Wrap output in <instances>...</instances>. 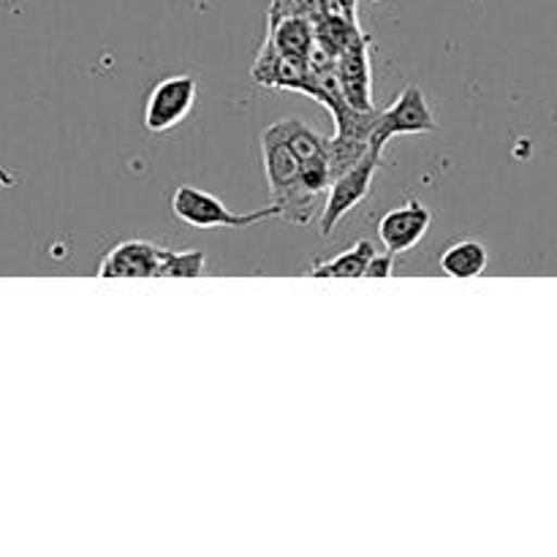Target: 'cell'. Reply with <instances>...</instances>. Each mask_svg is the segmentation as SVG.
<instances>
[{
    "mask_svg": "<svg viewBox=\"0 0 557 557\" xmlns=\"http://www.w3.org/2000/svg\"><path fill=\"white\" fill-rule=\"evenodd\" d=\"M261 158L281 221L308 226L335 177L330 139L302 120H277L261 134Z\"/></svg>",
    "mask_w": 557,
    "mask_h": 557,
    "instance_id": "cell-1",
    "label": "cell"
},
{
    "mask_svg": "<svg viewBox=\"0 0 557 557\" xmlns=\"http://www.w3.org/2000/svg\"><path fill=\"white\" fill-rule=\"evenodd\" d=\"M172 212L183 223L194 228H248L253 223L281 218L275 205L253 212H232L218 196L196 188V185H180L172 194Z\"/></svg>",
    "mask_w": 557,
    "mask_h": 557,
    "instance_id": "cell-2",
    "label": "cell"
},
{
    "mask_svg": "<svg viewBox=\"0 0 557 557\" xmlns=\"http://www.w3.org/2000/svg\"><path fill=\"white\" fill-rule=\"evenodd\" d=\"M381 156L384 152L368 147L362 158H359L354 166H348L346 172L337 174L330 183V190L324 196V207H321V234L332 237L337 223L348 215L357 205H362L364 199L373 190V177L381 166Z\"/></svg>",
    "mask_w": 557,
    "mask_h": 557,
    "instance_id": "cell-3",
    "label": "cell"
},
{
    "mask_svg": "<svg viewBox=\"0 0 557 557\" xmlns=\"http://www.w3.org/2000/svg\"><path fill=\"white\" fill-rule=\"evenodd\" d=\"M435 128H438V123H435V114L424 98L422 87L411 85L397 96L392 107L381 109L379 117H375L373 136H370V147L384 152L386 141L395 139V136L428 134Z\"/></svg>",
    "mask_w": 557,
    "mask_h": 557,
    "instance_id": "cell-4",
    "label": "cell"
},
{
    "mask_svg": "<svg viewBox=\"0 0 557 557\" xmlns=\"http://www.w3.org/2000/svg\"><path fill=\"white\" fill-rule=\"evenodd\" d=\"M196 96H199V85H196L194 76L177 74L161 79L147 96L145 128L152 131V134L177 128L194 112Z\"/></svg>",
    "mask_w": 557,
    "mask_h": 557,
    "instance_id": "cell-5",
    "label": "cell"
},
{
    "mask_svg": "<svg viewBox=\"0 0 557 557\" xmlns=\"http://www.w3.org/2000/svg\"><path fill=\"white\" fill-rule=\"evenodd\" d=\"M166 253L150 239H125L103 256L98 277H161Z\"/></svg>",
    "mask_w": 557,
    "mask_h": 557,
    "instance_id": "cell-6",
    "label": "cell"
},
{
    "mask_svg": "<svg viewBox=\"0 0 557 557\" xmlns=\"http://www.w3.org/2000/svg\"><path fill=\"white\" fill-rule=\"evenodd\" d=\"M430 223H433V210H428L419 199H408L406 205L395 207L381 218L379 239L392 256L408 253L428 234Z\"/></svg>",
    "mask_w": 557,
    "mask_h": 557,
    "instance_id": "cell-7",
    "label": "cell"
},
{
    "mask_svg": "<svg viewBox=\"0 0 557 557\" xmlns=\"http://www.w3.org/2000/svg\"><path fill=\"white\" fill-rule=\"evenodd\" d=\"M368 44L370 38H359V41L348 44L343 52H337L335 71L341 90L346 96L348 107L368 112L373 109V98H370V60H368Z\"/></svg>",
    "mask_w": 557,
    "mask_h": 557,
    "instance_id": "cell-8",
    "label": "cell"
},
{
    "mask_svg": "<svg viewBox=\"0 0 557 557\" xmlns=\"http://www.w3.org/2000/svg\"><path fill=\"white\" fill-rule=\"evenodd\" d=\"M487 248L479 239H460L441 256V270L449 277H476L487 270Z\"/></svg>",
    "mask_w": 557,
    "mask_h": 557,
    "instance_id": "cell-9",
    "label": "cell"
},
{
    "mask_svg": "<svg viewBox=\"0 0 557 557\" xmlns=\"http://www.w3.org/2000/svg\"><path fill=\"white\" fill-rule=\"evenodd\" d=\"M375 256L373 243L368 239H359L357 245H351L348 250L337 253L335 259H326L313 264L310 277H364L368 275V264Z\"/></svg>",
    "mask_w": 557,
    "mask_h": 557,
    "instance_id": "cell-10",
    "label": "cell"
},
{
    "mask_svg": "<svg viewBox=\"0 0 557 557\" xmlns=\"http://www.w3.org/2000/svg\"><path fill=\"white\" fill-rule=\"evenodd\" d=\"M207 259L201 250H169L161 277H199L205 275Z\"/></svg>",
    "mask_w": 557,
    "mask_h": 557,
    "instance_id": "cell-11",
    "label": "cell"
},
{
    "mask_svg": "<svg viewBox=\"0 0 557 557\" xmlns=\"http://www.w3.org/2000/svg\"><path fill=\"white\" fill-rule=\"evenodd\" d=\"M395 256L386 250V253H375L368 264V275L364 277H389L392 270H395Z\"/></svg>",
    "mask_w": 557,
    "mask_h": 557,
    "instance_id": "cell-12",
    "label": "cell"
},
{
    "mask_svg": "<svg viewBox=\"0 0 557 557\" xmlns=\"http://www.w3.org/2000/svg\"><path fill=\"white\" fill-rule=\"evenodd\" d=\"M335 3L341 5L343 11H348V14L357 16V3H359V0H335Z\"/></svg>",
    "mask_w": 557,
    "mask_h": 557,
    "instance_id": "cell-13",
    "label": "cell"
}]
</instances>
